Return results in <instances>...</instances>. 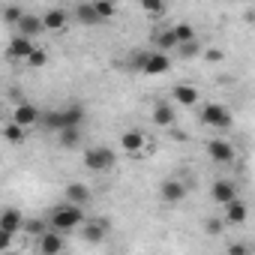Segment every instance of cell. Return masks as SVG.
<instances>
[{"label":"cell","instance_id":"6da1fadb","mask_svg":"<svg viewBox=\"0 0 255 255\" xmlns=\"http://www.w3.org/2000/svg\"><path fill=\"white\" fill-rule=\"evenodd\" d=\"M48 222H51V228H57V231H72V228H78V225L84 222V210H81V204L63 201V204H57V207L51 210Z\"/></svg>","mask_w":255,"mask_h":255},{"label":"cell","instance_id":"7a4b0ae2","mask_svg":"<svg viewBox=\"0 0 255 255\" xmlns=\"http://www.w3.org/2000/svg\"><path fill=\"white\" fill-rule=\"evenodd\" d=\"M114 162H117V156H114L111 147H90V150H84V168L87 171H108V168H114Z\"/></svg>","mask_w":255,"mask_h":255},{"label":"cell","instance_id":"3957f363","mask_svg":"<svg viewBox=\"0 0 255 255\" xmlns=\"http://www.w3.org/2000/svg\"><path fill=\"white\" fill-rule=\"evenodd\" d=\"M201 120L207 126H213V129H228L231 126V111L225 105H219V102H207L201 108Z\"/></svg>","mask_w":255,"mask_h":255},{"label":"cell","instance_id":"277c9868","mask_svg":"<svg viewBox=\"0 0 255 255\" xmlns=\"http://www.w3.org/2000/svg\"><path fill=\"white\" fill-rule=\"evenodd\" d=\"M144 144H147V135L141 129H126L120 135V147H123V153H129V156H138L144 150Z\"/></svg>","mask_w":255,"mask_h":255},{"label":"cell","instance_id":"5b68a950","mask_svg":"<svg viewBox=\"0 0 255 255\" xmlns=\"http://www.w3.org/2000/svg\"><path fill=\"white\" fill-rule=\"evenodd\" d=\"M207 156L213 162H219V165H228V162H234V147L228 141H222V138H210L207 141Z\"/></svg>","mask_w":255,"mask_h":255},{"label":"cell","instance_id":"8992f818","mask_svg":"<svg viewBox=\"0 0 255 255\" xmlns=\"http://www.w3.org/2000/svg\"><path fill=\"white\" fill-rule=\"evenodd\" d=\"M0 231L3 234H18V231H24V216H21V210H15V207H6L3 210V216H0Z\"/></svg>","mask_w":255,"mask_h":255},{"label":"cell","instance_id":"52a82bcc","mask_svg":"<svg viewBox=\"0 0 255 255\" xmlns=\"http://www.w3.org/2000/svg\"><path fill=\"white\" fill-rule=\"evenodd\" d=\"M33 36H24V33H18L15 39H9V57L12 60H27L30 54H33Z\"/></svg>","mask_w":255,"mask_h":255},{"label":"cell","instance_id":"ba28073f","mask_svg":"<svg viewBox=\"0 0 255 255\" xmlns=\"http://www.w3.org/2000/svg\"><path fill=\"white\" fill-rule=\"evenodd\" d=\"M63 231H57V228H48L42 237H39V252L42 255H57V252H63V237H60Z\"/></svg>","mask_w":255,"mask_h":255},{"label":"cell","instance_id":"9c48e42d","mask_svg":"<svg viewBox=\"0 0 255 255\" xmlns=\"http://www.w3.org/2000/svg\"><path fill=\"white\" fill-rule=\"evenodd\" d=\"M168 69H171L168 51H150V54H147V63H144V72H147V75H165Z\"/></svg>","mask_w":255,"mask_h":255},{"label":"cell","instance_id":"30bf717a","mask_svg":"<svg viewBox=\"0 0 255 255\" xmlns=\"http://www.w3.org/2000/svg\"><path fill=\"white\" fill-rule=\"evenodd\" d=\"M159 195H162L165 204H180V201L186 198V186H183L180 180H165V183L159 186Z\"/></svg>","mask_w":255,"mask_h":255},{"label":"cell","instance_id":"8fae6325","mask_svg":"<svg viewBox=\"0 0 255 255\" xmlns=\"http://www.w3.org/2000/svg\"><path fill=\"white\" fill-rule=\"evenodd\" d=\"M39 117H42V114H39V108H36V105H30V102H18V105H15V111H12V120H18L21 126H33Z\"/></svg>","mask_w":255,"mask_h":255},{"label":"cell","instance_id":"7c38bea8","mask_svg":"<svg viewBox=\"0 0 255 255\" xmlns=\"http://www.w3.org/2000/svg\"><path fill=\"white\" fill-rule=\"evenodd\" d=\"M210 198H213L216 204H228V201H234V198H237L234 183H228V180H216V183L210 186Z\"/></svg>","mask_w":255,"mask_h":255},{"label":"cell","instance_id":"4fadbf2b","mask_svg":"<svg viewBox=\"0 0 255 255\" xmlns=\"http://www.w3.org/2000/svg\"><path fill=\"white\" fill-rule=\"evenodd\" d=\"M246 216H249L246 201L234 198V201H228V204H225V219H228L231 225H243V222H246Z\"/></svg>","mask_w":255,"mask_h":255},{"label":"cell","instance_id":"5bb4252c","mask_svg":"<svg viewBox=\"0 0 255 255\" xmlns=\"http://www.w3.org/2000/svg\"><path fill=\"white\" fill-rule=\"evenodd\" d=\"M42 126H45V132H60V129H66V117H63V108H54V111H45L42 117Z\"/></svg>","mask_w":255,"mask_h":255},{"label":"cell","instance_id":"9a60e30c","mask_svg":"<svg viewBox=\"0 0 255 255\" xmlns=\"http://www.w3.org/2000/svg\"><path fill=\"white\" fill-rule=\"evenodd\" d=\"M42 30H45V21H42V18H36V15H30V12L21 15V21H18V33H24V36H36V33H42Z\"/></svg>","mask_w":255,"mask_h":255},{"label":"cell","instance_id":"2e32d148","mask_svg":"<svg viewBox=\"0 0 255 255\" xmlns=\"http://www.w3.org/2000/svg\"><path fill=\"white\" fill-rule=\"evenodd\" d=\"M153 42H156V48H159V51H171V48H177V45H180V39H177L174 27H168V30H156V33H153Z\"/></svg>","mask_w":255,"mask_h":255},{"label":"cell","instance_id":"e0dca14e","mask_svg":"<svg viewBox=\"0 0 255 255\" xmlns=\"http://www.w3.org/2000/svg\"><path fill=\"white\" fill-rule=\"evenodd\" d=\"M57 141H60V147H66V150L78 147V144H81V126H66V129H60V132H57Z\"/></svg>","mask_w":255,"mask_h":255},{"label":"cell","instance_id":"ac0fdd59","mask_svg":"<svg viewBox=\"0 0 255 255\" xmlns=\"http://www.w3.org/2000/svg\"><path fill=\"white\" fill-rule=\"evenodd\" d=\"M174 99H177L180 105L192 108V105H198V90H195L192 84H177V87H174Z\"/></svg>","mask_w":255,"mask_h":255},{"label":"cell","instance_id":"d6986e66","mask_svg":"<svg viewBox=\"0 0 255 255\" xmlns=\"http://www.w3.org/2000/svg\"><path fill=\"white\" fill-rule=\"evenodd\" d=\"M3 135H6L9 144H21V141L27 138V126H21L18 120H9V123L3 126Z\"/></svg>","mask_w":255,"mask_h":255},{"label":"cell","instance_id":"ffe728a7","mask_svg":"<svg viewBox=\"0 0 255 255\" xmlns=\"http://www.w3.org/2000/svg\"><path fill=\"white\" fill-rule=\"evenodd\" d=\"M153 123L156 126H174V111L168 102H156L153 105Z\"/></svg>","mask_w":255,"mask_h":255},{"label":"cell","instance_id":"44dd1931","mask_svg":"<svg viewBox=\"0 0 255 255\" xmlns=\"http://www.w3.org/2000/svg\"><path fill=\"white\" fill-rule=\"evenodd\" d=\"M66 201H72V204H87L90 201V189L84 186V183H69L66 186Z\"/></svg>","mask_w":255,"mask_h":255},{"label":"cell","instance_id":"7402d4cb","mask_svg":"<svg viewBox=\"0 0 255 255\" xmlns=\"http://www.w3.org/2000/svg\"><path fill=\"white\" fill-rule=\"evenodd\" d=\"M75 18H78L81 24H102V18H99V12H96L93 3H81V6H75Z\"/></svg>","mask_w":255,"mask_h":255},{"label":"cell","instance_id":"603a6c76","mask_svg":"<svg viewBox=\"0 0 255 255\" xmlns=\"http://www.w3.org/2000/svg\"><path fill=\"white\" fill-rule=\"evenodd\" d=\"M66 18H69V12H66V9H48V12L42 15L45 30H60V27L66 24Z\"/></svg>","mask_w":255,"mask_h":255},{"label":"cell","instance_id":"cb8c5ba5","mask_svg":"<svg viewBox=\"0 0 255 255\" xmlns=\"http://www.w3.org/2000/svg\"><path fill=\"white\" fill-rule=\"evenodd\" d=\"M105 228H108L105 222H87V225H84V240H87V243H99V240L105 237Z\"/></svg>","mask_w":255,"mask_h":255},{"label":"cell","instance_id":"d4e9b609","mask_svg":"<svg viewBox=\"0 0 255 255\" xmlns=\"http://www.w3.org/2000/svg\"><path fill=\"white\" fill-rule=\"evenodd\" d=\"M63 117H66V126H81V120H84V108H81L78 102H72V105L63 108Z\"/></svg>","mask_w":255,"mask_h":255},{"label":"cell","instance_id":"484cf974","mask_svg":"<svg viewBox=\"0 0 255 255\" xmlns=\"http://www.w3.org/2000/svg\"><path fill=\"white\" fill-rule=\"evenodd\" d=\"M48 228H51V222H45V219H24V231L33 237H42Z\"/></svg>","mask_w":255,"mask_h":255},{"label":"cell","instance_id":"4316f807","mask_svg":"<svg viewBox=\"0 0 255 255\" xmlns=\"http://www.w3.org/2000/svg\"><path fill=\"white\" fill-rule=\"evenodd\" d=\"M93 6H96V12H99L102 24L114 18V3H111V0H93Z\"/></svg>","mask_w":255,"mask_h":255},{"label":"cell","instance_id":"83f0119b","mask_svg":"<svg viewBox=\"0 0 255 255\" xmlns=\"http://www.w3.org/2000/svg\"><path fill=\"white\" fill-rule=\"evenodd\" d=\"M27 66H33V69H39V66H45L48 63V51H42V48H33V54L24 60Z\"/></svg>","mask_w":255,"mask_h":255},{"label":"cell","instance_id":"f1b7e54d","mask_svg":"<svg viewBox=\"0 0 255 255\" xmlns=\"http://www.w3.org/2000/svg\"><path fill=\"white\" fill-rule=\"evenodd\" d=\"M138 3H141V9L150 12V15H159V12L165 9V0H138Z\"/></svg>","mask_w":255,"mask_h":255},{"label":"cell","instance_id":"f546056e","mask_svg":"<svg viewBox=\"0 0 255 255\" xmlns=\"http://www.w3.org/2000/svg\"><path fill=\"white\" fill-rule=\"evenodd\" d=\"M174 33H177V39H180V42L195 39V27H192V24H177V27H174Z\"/></svg>","mask_w":255,"mask_h":255},{"label":"cell","instance_id":"4dcf8cb0","mask_svg":"<svg viewBox=\"0 0 255 255\" xmlns=\"http://www.w3.org/2000/svg\"><path fill=\"white\" fill-rule=\"evenodd\" d=\"M177 48H180V54H183V57H195V54L201 51V45H198V39H189V42H180Z\"/></svg>","mask_w":255,"mask_h":255},{"label":"cell","instance_id":"1f68e13d","mask_svg":"<svg viewBox=\"0 0 255 255\" xmlns=\"http://www.w3.org/2000/svg\"><path fill=\"white\" fill-rule=\"evenodd\" d=\"M21 15H24V12H21L18 6H6V12H3V18H6L9 24H18V21H21Z\"/></svg>","mask_w":255,"mask_h":255},{"label":"cell","instance_id":"d6a6232c","mask_svg":"<svg viewBox=\"0 0 255 255\" xmlns=\"http://www.w3.org/2000/svg\"><path fill=\"white\" fill-rule=\"evenodd\" d=\"M204 231H207V234H219V231H222V222H219V219H207V222H204Z\"/></svg>","mask_w":255,"mask_h":255},{"label":"cell","instance_id":"836d02e7","mask_svg":"<svg viewBox=\"0 0 255 255\" xmlns=\"http://www.w3.org/2000/svg\"><path fill=\"white\" fill-rule=\"evenodd\" d=\"M228 252H231V255H243V252H249V246H246V243H231Z\"/></svg>","mask_w":255,"mask_h":255}]
</instances>
